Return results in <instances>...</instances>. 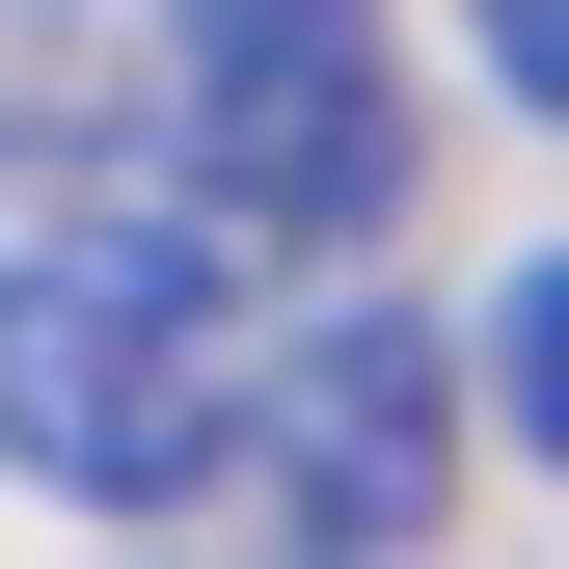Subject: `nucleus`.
Listing matches in <instances>:
<instances>
[{
	"mask_svg": "<svg viewBox=\"0 0 569 569\" xmlns=\"http://www.w3.org/2000/svg\"><path fill=\"white\" fill-rule=\"evenodd\" d=\"M271 435V352H244V218L190 163H0V461L82 488V516H190Z\"/></svg>",
	"mask_w": 569,
	"mask_h": 569,
	"instance_id": "nucleus-1",
	"label": "nucleus"
},
{
	"mask_svg": "<svg viewBox=\"0 0 569 569\" xmlns=\"http://www.w3.org/2000/svg\"><path fill=\"white\" fill-rule=\"evenodd\" d=\"M163 136L244 244H380L407 218V54L380 0H163Z\"/></svg>",
	"mask_w": 569,
	"mask_h": 569,
	"instance_id": "nucleus-2",
	"label": "nucleus"
},
{
	"mask_svg": "<svg viewBox=\"0 0 569 569\" xmlns=\"http://www.w3.org/2000/svg\"><path fill=\"white\" fill-rule=\"evenodd\" d=\"M244 488H271V569H407V542H435V488H461V352L380 326V299L299 326V380H271Z\"/></svg>",
	"mask_w": 569,
	"mask_h": 569,
	"instance_id": "nucleus-3",
	"label": "nucleus"
},
{
	"mask_svg": "<svg viewBox=\"0 0 569 569\" xmlns=\"http://www.w3.org/2000/svg\"><path fill=\"white\" fill-rule=\"evenodd\" d=\"M488 380H516V435L569 461V271H516V326H488Z\"/></svg>",
	"mask_w": 569,
	"mask_h": 569,
	"instance_id": "nucleus-4",
	"label": "nucleus"
},
{
	"mask_svg": "<svg viewBox=\"0 0 569 569\" xmlns=\"http://www.w3.org/2000/svg\"><path fill=\"white\" fill-rule=\"evenodd\" d=\"M461 28H488V82H516V109H569V0H461Z\"/></svg>",
	"mask_w": 569,
	"mask_h": 569,
	"instance_id": "nucleus-5",
	"label": "nucleus"
}]
</instances>
